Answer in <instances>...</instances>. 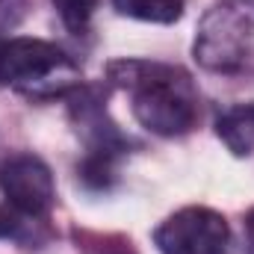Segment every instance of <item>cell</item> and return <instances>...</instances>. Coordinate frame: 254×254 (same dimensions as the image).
I'll return each mask as SVG.
<instances>
[{
  "label": "cell",
  "instance_id": "6da1fadb",
  "mask_svg": "<svg viewBox=\"0 0 254 254\" xmlns=\"http://www.w3.org/2000/svg\"><path fill=\"white\" fill-rule=\"evenodd\" d=\"M107 77L130 98L136 122L157 136H184L201 119V101L192 77L166 63L119 60L110 63Z\"/></svg>",
  "mask_w": 254,
  "mask_h": 254
},
{
  "label": "cell",
  "instance_id": "7a4b0ae2",
  "mask_svg": "<svg viewBox=\"0 0 254 254\" xmlns=\"http://www.w3.org/2000/svg\"><path fill=\"white\" fill-rule=\"evenodd\" d=\"M192 51L210 74L254 80V0H219L201 18Z\"/></svg>",
  "mask_w": 254,
  "mask_h": 254
},
{
  "label": "cell",
  "instance_id": "3957f363",
  "mask_svg": "<svg viewBox=\"0 0 254 254\" xmlns=\"http://www.w3.org/2000/svg\"><path fill=\"white\" fill-rule=\"evenodd\" d=\"M0 86L36 101H51L77 92L83 77L63 48L21 36L0 45Z\"/></svg>",
  "mask_w": 254,
  "mask_h": 254
},
{
  "label": "cell",
  "instance_id": "277c9868",
  "mask_svg": "<svg viewBox=\"0 0 254 254\" xmlns=\"http://www.w3.org/2000/svg\"><path fill=\"white\" fill-rule=\"evenodd\" d=\"M71 122L77 125L80 139L86 142V160L80 166L83 184L95 190H107L116 181V163L130 142L110 122L98 89L80 86L77 92H71Z\"/></svg>",
  "mask_w": 254,
  "mask_h": 254
},
{
  "label": "cell",
  "instance_id": "5b68a950",
  "mask_svg": "<svg viewBox=\"0 0 254 254\" xmlns=\"http://www.w3.org/2000/svg\"><path fill=\"white\" fill-rule=\"evenodd\" d=\"M154 243L163 254H231L234 237L216 210L184 207L154 231Z\"/></svg>",
  "mask_w": 254,
  "mask_h": 254
},
{
  "label": "cell",
  "instance_id": "8992f818",
  "mask_svg": "<svg viewBox=\"0 0 254 254\" xmlns=\"http://www.w3.org/2000/svg\"><path fill=\"white\" fill-rule=\"evenodd\" d=\"M0 192L18 213L33 219L48 216L57 201L54 175L36 154H12L0 160Z\"/></svg>",
  "mask_w": 254,
  "mask_h": 254
},
{
  "label": "cell",
  "instance_id": "52a82bcc",
  "mask_svg": "<svg viewBox=\"0 0 254 254\" xmlns=\"http://www.w3.org/2000/svg\"><path fill=\"white\" fill-rule=\"evenodd\" d=\"M216 133L237 157L252 154L254 151V104H240V107L225 110L216 119Z\"/></svg>",
  "mask_w": 254,
  "mask_h": 254
},
{
  "label": "cell",
  "instance_id": "ba28073f",
  "mask_svg": "<svg viewBox=\"0 0 254 254\" xmlns=\"http://www.w3.org/2000/svg\"><path fill=\"white\" fill-rule=\"evenodd\" d=\"M113 6L122 15L154 24H172L184 15V0H113Z\"/></svg>",
  "mask_w": 254,
  "mask_h": 254
},
{
  "label": "cell",
  "instance_id": "9c48e42d",
  "mask_svg": "<svg viewBox=\"0 0 254 254\" xmlns=\"http://www.w3.org/2000/svg\"><path fill=\"white\" fill-rule=\"evenodd\" d=\"M54 6H57L63 24L74 33V36H86L98 0H54Z\"/></svg>",
  "mask_w": 254,
  "mask_h": 254
},
{
  "label": "cell",
  "instance_id": "30bf717a",
  "mask_svg": "<svg viewBox=\"0 0 254 254\" xmlns=\"http://www.w3.org/2000/svg\"><path fill=\"white\" fill-rule=\"evenodd\" d=\"M18 234H21V222H18L9 210H0V240L18 237Z\"/></svg>",
  "mask_w": 254,
  "mask_h": 254
},
{
  "label": "cell",
  "instance_id": "8fae6325",
  "mask_svg": "<svg viewBox=\"0 0 254 254\" xmlns=\"http://www.w3.org/2000/svg\"><path fill=\"white\" fill-rule=\"evenodd\" d=\"M95 254H130V249L127 246H119V249L116 246H104L101 252H95Z\"/></svg>",
  "mask_w": 254,
  "mask_h": 254
},
{
  "label": "cell",
  "instance_id": "7c38bea8",
  "mask_svg": "<svg viewBox=\"0 0 254 254\" xmlns=\"http://www.w3.org/2000/svg\"><path fill=\"white\" fill-rule=\"evenodd\" d=\"M246 228H249V237H252V243H254V210L249 213V222H246Z\"/></svg>",
  "mask_w": 254,
  "mask_h": 254
}]
</instances>
